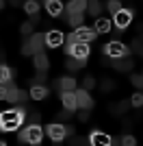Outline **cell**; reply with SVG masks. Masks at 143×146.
I'll return each mask as SVG.
<instances>
[{"label": "cell", "mask_w": 143, "mask_h": 146, "mask_svg": "<svg viewBox=\"0 0 143 146\" xmlns=\"http://www.w3.org/2000/svg\"><path fill=\"white\" fill-rule=\"evenodd\" d=\"M28 116V109L26 107H15V109H9V111H2L0 113V131H15L20 129L24 120Z\"/></svg>", "instance_id": "6da1fadb"}, {"label": "cell", "mask_w": 143, "mask_h": 146, "mask_svg": "<svg viewBox=\"0 0 143 146\" xmlns=\"http://www.w3.org/2000/svg\"><path fill=\"white\" fill-rule=\"evenodd\" d=\"M106 9L113 13V15H117V13L121 11V2H117V0H111V2L106 5Z\"/></svg>", "instance_id": "f546056e"}, {"label": "cell", "mask_w": 143, "mask_h": 146, "mask_svg": "<svg viewBox=\"0 0 143 146\" xmlns=\"http://www.w3.org/2000/svg\"><path fill=\"white\" fill-rule=\"evenodd\" d=\"M0 146H7V144H5V142H0Z\"/></svg>", "instance_id": "f6af8a7d"}, {"label": "cell", "mask_w": 143, "mask_h": 146, "mask_svg": "<svg viewBox=\"0 0 143 146\" xmlns=\"http://www.w3.org/2000/svg\"><path fill=\"white\" fill-rule=\"evenodd\" d=\"M93 87H95V79H93V76H91V74L83 76V90L89 92V90H93Z\"/></svg>", "instance_id": "4316f807"}, {"label": "cell", "mask_w": 143, "mask_h": 146, "mask_svg": "<svg viewBox=\"0 0 143 146\" xmlns=\"http://www.w3.org/2000/svg\"><path fill=\"white\" fill-rule=\"evenodd\" d=\"M46 9H48V13H50L52 18H59V15H63V11H65V7L61 5L59 0H48Z\"/></svg>", "instance_id": "9a60e30c"}, {"label": "cell", "mask_w": 143, "mask_h": 146, "mask_svg": "<svg viewBox=\"0 0 143 146\" xmlns=\"http://www.w3.org/2000/svg\"><path fill=\"white\" fill-rule=\"evenodd\" d=\"M132 22V11L130 9H121V11L115 15V24H117V31L128 29V24Z\"/></svg>", "instance_id": "ba28073f"}, {"label": "cell", "mask_w": 143, "mask_h": 146, "mask_svg": "<svg viewBox=\"0 0 143 146\" xmlns=\"http://www.w3.org/2000/svg\"><path fill=\"white\" fill-rule=\"evenodd\" d=\"M121 146H137V140L132 135H124L121 137Z\"/></svg>", "instance_id": "8d00e7d4"}, {"label": "cell", "mask_w": 143, "mask_h": 146, "mask_svg": "<svg viewBox=\"0 0 143 146\" xmlns=\"http://www.w3.org/2000/svg\"><path fill=\"white\" fill-rule=\"evenodd\" d=\"M43 46H46V33H33V35L24 42L22 55H37V52H43Z\"/></svg>", "instance_id": "7a4b0ae2"}, {"label": "cell", "mask_w": 143, "mask_h": 146, "mask_svg": "<svg viewBox=\"0 0 143 146\" xmlns=\"http://www.w3.org/2000/svg\"><path fill=\"white\" fill-rule=\"evenodd\" d=\"M111 26H113V24H111V20H108V18H98V20H95V29L93 31L100 35V33H108Z\"/></svg>", "instance_id": "d6986e66"}, {"label": "cell", "mask_w": 143, "mask_h": 146, "mask_svg": "<svg viewBox=\"0 0 143 146\" xmlns=\"http://www.w3.org/2000/svg\"><path fill=\"white\" fill-rule=\"evenodd\" d=\"M20 33H22V35H33V24H30V22H24L22 26H20Z\"/></svg>", "instance_id": "e575fe53"}, {"label": "cell", "mask_w": 143, "mask_h": 146, "mask_svg": "<svg viewBox=\"0 0 143 146\" xmlns=\"http://www.w3.org/2000/svg\"><path fill=\"white\" fill-rule=\"evenodd\" d=\"M30 98L33 100H43V98L48 96V87L46 85H37V87H30Z\"/></svg>", "instance_id": "ffe728a7"}, {"label": "cell", "mask_w": 143, "mask_h": 146, "mask_svg": "<svg viewBox=\"0 0 143 146\" xmlns=\"http://www.w3.org/2000/svg\"><path fill=\"white\" fill-rule=\"evenodd\" d=\"M130 83L134 87H139V90H143V74H132V76H130Z\"/></svg>", "instance_id": "1f68e13d"}, {"label": "cell", "mask_w": 143, "mask_h": 146, "mask_svg": "<svg viewBox=\"0 0 143 146\" xmlns=\"http://www.w3.org/2000/svg\"><path fill=\"white\" fill-rule=\"evenodd\" d=\"M89 116H91V113L87 109H80V111H78V120H80V122H87V120H89Z\"/></svg>", "instance_id": "f35d334b"}, {"label": "cell", "mask_w": 143, "mask_h": 146, "mask_svg": "<svg viewBox=\"0 0 143 146\" xmlns=\"http://www.w3.org/2000/svg\"><path fill=\"white\" fill-rule=\"evenodd\" d=\"M87 11H89V15H100L102 5L98 2V0H91V2H87Z\"/></svg>", "instance_id": "d4e9b609"}, {"label": "cell", "mask_w": 143, "mask_h": 146, "mask_svg": "<svg viewBox=\"0 0 143 146\" xmlns=\"http://www.w3.org/2000/svg\"><path fill=\"white\" fill-rule=\"evenodd\" d=\"M63 44V33L61 31H48L46 33V46L48 48H59Z\"/></svg>", "instance_id": "30bf717a"}, {"label": "cell", "mask_w": 143, "mask_h": 146, "mask_svg": "<svg viewBox=\"0 0 143 146\" xmlns=\"http://www.w3.org/2000/svg\"><path fill=\"white\" fill-rule=\"evenodd\" d=\"M24 11L28 13L30 18H33V15H39V2H35V0H28V2H24Z\"/></svg>", "instance_id": "603a6c76"}, {"label": "cell", "mask_w": 143, "mask_h": 146, "mask_svg": "<svg viewBox=\"0 0 143 146\" xmlns=\"http://www.w3.org/2000/svg\"><path fill=\"white\" fill-rule=\"evenodd\" d=\"M2 61H5V52H0V63H2Z\"/></svg>", "instance_id": "7bdbcfd3"}, {"label": "cell", "mask_w": 143, "mask_h": 146, "mask_svg": "<svg viewBox=\"0 0 143 146\" xmlns=\"http://www.w3.org/2000/svg\"><path fill=\"white\" fill-rule=\"evenodd\" d=\"M89 52H91L89 44H76L70 57H72V59H78V61H85L87 57H89Z\"/></svg>", "instance_id": "7c38bea8"}, {"label": "cell", "mask_w": 143, "mask_h": 146, "mask_svg": "<svg viewBox=\"0 0 143 146\" xmlns=\"http://www.w3.org/2000/svg\"><path fill=\"white\" fill-rule=\"evenodd\" d=\"M43 140V129L39 127V124H35V127H26L20 131V142H26V144H39V142Z\"/></svg>", "instance_id": "277c9868"}, {"label": "cell", "mask_w": 143, "mask_h": 146, "mask_svg": "<svg viewBox=\"0 0 143 146\" xmlns=\"http://www.w3.org/2000/svg\"><path fill=\"white\" fill-rule=\"evenodd\" d=\"M139 42H141V44H143V35H141V39H139Z\"/></svg>", "instance_id": "bcb514c9"}, {"label": "cell", "mask_w": 143, "mask_h": 146, "mask_svg": "<svg viewBox=\"0 0 143 146\" xmlns=\"http://www.w3.org/2000/svg\"><path fill=\"white\" fill-rule=\"evenodd\" d=\"M111 146H121V140H117V137H115V140H111Z\"/></svg>", "instance_id": "b9f144b4"}, {"label": "cell", "mask_w": 143, "mask_h": 146, "mask_svg": "<svg viewBox=\"0 0 143 146\" xmlns=\"http://www.w3.org/2000/svg\"><path fill=\"white\" fill-rule=\"evenodd\" d=\"M26 120H28V127H35V124H39V122H41V113H39V111H30V109H28Z\"/></svg>", "instance_id": "484cf974"}, {"label": "cell", "mask_w": 143, "mask_h": 146, "mask_svg": "<svg viewBox=\"0 0 143 146\" xmlns=\"http://www.w3.org/2000/svg\"><path fill=\"white\" fill-rule=\"evenodd\" d=\"M43 131H46V133H48V137H50L52 142H56V144H59V142L63 140V137H65V127H63V124H56V122L48 124V127L43 129Z\"/></svg>", "instance_id": "8992f818"}, {"label": "cell", "mask_w": 143, "mask_h": 146, "mask_svg": "<svg viewBox=\"0 0 143 146\" xmlns=\"http://www.w3.org/2000/svg\"><path fill=\"white\" fill-rule=\"evenodd\" d=\"M13 74H15V70H11L7 66H0V85H7L9 81H13Z\"/></svg>", "instance_id": "44dd1931"}, {"label": "cell", "mask_w": 143, "mask_h": 146, "mask_svg": "<svg viewBox=\"0 0 143 146\" xmlns=\"http://www.w3.org/2000/svg\"><path fill=\"white\" fill-rule=\"evenodd\" d=\"M132 52H137L139 57H143V44L139 42V39H134V42H132Z\"/></svg>", "instance_id": "74e56055"}, {"label": "cell", "mask_w": 143, "mask_h": 146, "mask_svg": "<svg viewBox=\"0 0 143 146\" xmlns=\"http://www.w3.org/2000/svg\"><path fill=\"white\" fill-rule=\"evenodd\" d=\"M56 87H59L61 92H76V79H74V76H61Z\"/></svg>", "instance_id": "2e32d148"}, {"label": "cell", "mask_w": 143, "mask_h": 146, "mask_svg": "<svg viewBox=\"0 0 143 146\" xmlns=\"http://www.w3.org/2000/svg\"><path fill=\"white\" fill-rule=\"evenodd\" d=\"M46 81H48L46 72H39L35 79H30V85H33V87H37V85H46Z\"/></svg>", "instance_id": "f1b7e54d"}, {"label": "cell", "mask_w": 143, "mask_h": 146, "mask_svg": "<svg viewBox=\"0 0 143 146\" xmlns=\"http://www.w3.org/2000/svg\"><path fill=\"white\" fill-rule=\"evenodd\" d=\"M102 52H104L108 59H126V57L130 55V48H128V46H124L119 39H115V42L106 44V46L102 48Z\"/></svg>", "instance_id": "3957f363"}, {"label": "cell", "mask_w": 143, "mask_h": 146, "mask_svg": "<svg viewBox=\"0 0 143 146\" xmlns=\"http://www.w3.org/2000/svg\"><path fill=\"white\" fill-rule=\"evenodd\" d=\"M48 66H50V59H48L46 52H37L35 55V68L39 70V72H46Z\"/></svg>", "instance_id": "ac0fdd59"}, {"label": "cell", "mask_w": 143, "mask_h": 146, "mask_svg": "<svg viewBox=\"0 0 143 146\" xmlns=\"http://www.w3.org/2000/svg\"><path fill=\"white\" fill-rule=\"evenodd\" d=\"M5 87H7V100H9V103H20V90L15 87V83L9 81Z\"/></svg>", "instance_id": "e0dca14e"}, {"label": "cell", "mask_w": 143, "mask_h": 146, "mask_svg": "<svg viewBox=\"0 0 143 146\" xmlns=\"http://www.w3.org/2000/svg\"><path fill=\"white\" fill-rule=\"evenodd\" d=\"M111 66H113L117 72H130L132 68H134V61H132L130 57H126V59H113Z\"/></svg>", "instance_id": "4fadbf2b"}, {"label": "cell", "mask_w": 143, "mask_h": 146, "mask_svg": "<svg viewBox=\"0 0 143 146\" xmlns=\"http://www.w3.org/2000/svg\"><path fill=\"white\" fill-rule=\"evenodd\" d=\"M128 109H130V100H121V103H117V105H111L113 116H121V113H126Z\"/></svg>", "instance_id": "7402d4cb"}, {"label": "cell", "mask_w": 143, "mask_h": 146, "mask_svg": "<svg viewBox=\"0 0 143 146\" xmlns=\"http://www.w3.org/2000/svg\"><path fill=\"white\" fill-rule=\"evenodd\" d=\"M72 116H74V111H67V109H61V111H59V116H56V118H59V120H61V122H67V120H72Z\"/></svg>", "instance_id": "836d02e7"}, {"label": "cell", "mask_w": 143, "mask_h": 146, "mask_svg": "<svg viewBox=\"0 0 143 146\" xmlns=\"http://www.w3.org/2000/svg\"><path fill=\"white\" fill-rule=\"evenodd\" d=\"M85 22V13H72L70 15V24L72 26H80Z\"/></svg>", "instance_id": "83f0119b"}, {"label": "cell", "mask_w": 143, "mask_h": 146, "mask_svg": "<svg viewBox=\"0 0 143 146\" xmlns=\"http://www.w3.org/2000/svg\"><path fill=\"white\" fill-rule=\"evenodd\" d=\"M85 63H87V61H78V59H72V57H70V61H65V68L72 70V72H76V70L85 68Z\"/></svg>", "instance_id": "cb8c5ba5"}, {"label": "cell", "mask_w": 143, "mask_h": 146, "mask_svg": "<svg viewBox=\"0 0 143 146\" xmlns=\"http://www.w3.org/2000/svg\"><path fill=\"white\" fill-rule=\"evenodd\" d=\"M70 146H89V140H87V137H76V135H74V137L70 140Z\"/></svg>", "instance_id": "4dcf8cb0"}, {"label": "cell", "mask_w": 143, "mask_h": 146, "mask_svg": "<svg viewBox=\"0 0 143 146\" xmlns=\"http://www.w3.org/2000/svg\"><path fill=\"white\" fill-rule=\"evenodd\" d=\"M111 140L113 137H108L106 133H102V131H93L89 137V146H111Z\"/></svg>", "instance_id": "9c48e42d"}, {"label": "cell", "mask_w": 143, "mask_h": 146, "mask_svg": "<svg viewBox=\"0 0 143 146\" xmlns=\"http://www.w3.org/2000/svg\"><path fill=\"white\" fill-rule=\"evenodd\" d=\"M63 127H65V135L67 137H74V135H76V129L72 127V124H63Z\"/></svg>", "instance_id": "ab89813d"}, {"label": "cell", "mask_w": 143, "mask_h": 146, "mask_svg": "<svg viewBox=\"0 0 143 146\" xmlns=\"http://www.w3.org/2000/svg\"><path fill=\"white\" fill-rule=\"evenodd\" d=\"M76 105L78 107H80V109H93V98H91V94L89 92H85L83 87H80V90H76Z\"/></svg>", "instance_id": "52a82bcc"}, {"label": "cell", "mask_w": 143, "mask_h": 146, "mask_svg": "<svg viewBox=\"0 0 143 146\" xmlns=\"http://www.w3.org/2000/svg\"><path fill=\"white\" fill-rule=\"evenodd\" d=\"M0 100H7V87L0 85Z\"/></svg>", "instance_id": "60d3db41"}, {"label": "cell", "mask_w": 143, "mask_h": 146, "mask_svg": "<svg viewBox=\"0 0 143 146\" xmlns=\"http://www.w3.org/2000/svg\"><path fill=\"white\" fill-rule=\"evenodd\" d=\"M72 35L76 37V42L78 44H89V42H93L95 37H98V33H95L93 29H87V26H80V29H76Z\"/></svg>", "instance_id": "5b68a950"}, {"label": "cell", "mask_w": 143, "mask_h": 146, "mask_svg": "<svg viewBox=\"0 0 143 146\" xmlns=\"http://www.w3.org/2000/svg\"><path fill=\"white\" fill-rule=\"evenodd\" d=\"M2 9H5V2H2V0H0V11H2Z\"/></svg>", "instance_id": "ee69618b"}, {"label": "cell", "mask_w": 143, "mask_h": 146, "mask_svg": "<svg viewBox=\"0 0 143 146\" xmlns=\"http://www.w3.org/2000/svg\"><path fill=\"white\" fill-rule=\"evenodd\" d=\"M130 105H132V107H141V105H143V94H141V92L130 98Z\"/></svg>", "instance_id": "d590c367"}, {"label": "cell", "mask_w": 143, "mask_h": 146, "mask_svg": "<svg viewBox=\"0 0 143 146\" xmlns=\"http://www.w3.org/2000/svg\"><path fill=\"white\" fill-rule=\"evenodd\" d=\"M65 11L70 13H85L87 11V2H85V0H70V2H67V7H65Z\"/></svg>", "instance_id": "5bb4252c"}, {"label": "cell", "mask_w": 143, "mask_h": 146, "mask_svg": "<svg viewBox=\"0 0 143 146\" xmlns=\"http://www.w3.org/2000/svg\"><path fill=\"white\" fill-rule=\"evenodd\" d=\"M100 90H102V92H111V90H115V83H113L111 79H104V81L100 83Z\"/></svg>", "instance_id": "d6a6232c"}, {"label": "cell", "mask_w": 143, "mask_h": 146, "mask_svg": "<svg viewBox=\"0 0 143 146\" xmlns=\"http://www.w3.org/2000/svg\"><path fill=\"white\" fill-rule=\"evenodd\" d=\"M61 100H63V109L76 111V92H61Z\"/></svg>", "instance_id": "8fae6325"}]
</instances>
